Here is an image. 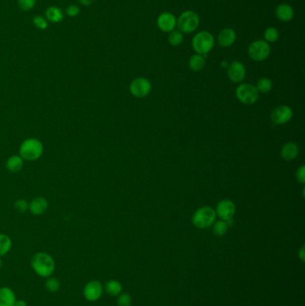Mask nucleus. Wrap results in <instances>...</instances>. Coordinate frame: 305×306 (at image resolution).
Returning <instances> with one entry per match:
<instances>
[{"instance_id":"17","label":"nucleus","mask_w":305,"mask_h":306,"mask_svg":"<svg viewBox=\"0 0 305 306\" xmlns=\"http://www.w3.org/2000/svg\"><path fill=\"white\" fill-rule=\"evenodd\" d=\"M16 295L12 288L8 287L0 288V306H14Z\"/></svg>"},{"instance_id":"8","label":"nucleus","mask_w":305,"mask_h":306,"mask_svg":"<svg viewBox=\"0 0 305 306\" xmlns=\"http://www.w3.org/2000/svg\"><path fill=\"white\" fill-rule=\"evenodd\" d=\"M151 89L152 86L151 81H149L147 78L144 77H138L132 80L129 86L131 94L138 99L147 97L151 93Z\"/></svg>"},{"instance_id":"25","label":"nucleus","mask_w":305,"mask_h":306,"mask_svg":"<svg viewBox=\"0 0 305 306\" xmlns=\"http://www.w3.org/2000/svg\"><path fill=\"white\" fill-rule=\"evenodd\" d=\"M273 84L270 79L268 78L263 77L259 79L256 88L258 92L261 93H268L272 90Z\"/></svg>"},{"instance_id":"33","label":"nucleus","mask_w":305,"mask_h":306,"mask_svg":"<svg viewBox=\"0 0 305 306\" xmlns=\"http://www.w3.org/2000/svg\"><path fill=\"white\" fill-rule=\"evenodd\" d=\"M80 13H81V9L78 5H69L66 9V15L72 18L77 17L78 15H80Z\"/></svg>"},{"instance_id":"34","label":"nucleus","mask_w":305,"mask_h":306,"mask_svg":"<svg viewBox=\"0 0 305 306\" xmlns=\"http://www.w3.org/2000/svg\"><path fill=\"white\" fill-rule=\"evenodd\" d=\"M296 179L299 183L304 184L305 182V166H300V169L296 172Z\"/></svg>"},{"instance_id":"26","label":"nucleus","mask_w":305,"mask_h":306,"mask_svg":"<svg viewBox=\"0 0 305 306\" xmlns=\"http://www.w3.org/2000/svg\"><path fill=\"white\" fill-rule=\"evenodd\" d=\"M212 226H213L214 235L217 236H224L228 233V228H229L228 222L224 220L214 222Z\"/></svg>"},{"instance_id":"32","label":"nucleus","mask_w":305,"mask_h":306,"mask_svg":"<svg viewBox=\"0 0 305 306\" xmlns=\"http://www.w3.org/2000/svg\"><path fill=\"white\" fill-rule=\"evenodd\" d=\"M14 207L19 213H25L27 210H29V202L25 199H18L15 201Z\"/></svg>"},{"instance_id":"14","label":"nucleus","mask_w":305,"mask_h":306,"mask_svg":"<svg viewBox=\"0 0 305 306\" xmlns=\"http://www.w3.org/2000/svg\"><path fill=\"white\" fill-rule=\"evenodd\" d=\"M48 209V200L42 196H37L29 203L30 212L35 216H41L44 214Z\"/></svg>"},{"instance_id":"31","label":"nucleus","mask_w":305,"mask_h":306,"mask_svg":"<svg viewBox=\"0 0 305 306\" xmlns=\"http://www.w3.org/2000/svg\"><path fill=\"white\" fill-rule=\"evenodd\" d=\"M132 298L128 293H121L117 300L118 306H132Z\"/></svg>"},{"instance_id":"39","label":"nucleus","mask_w":305,"mask_h":306,"mask_svg":"<svg viewBox=\"0 0 305 306\" xmlns=\"http://www.w3.org/2000/svg\"><path fill=\"white\" fill-rule=\"evenodd\" d=\"M2 265H3V262H2V260L0 258V269L2 268Z\"/></svg>"},{"instance_id":"12","label":"nucleus","mask_w":305,"mask_h":306,"mask_svg":"<svg viewBox=\"0 0 305 306\" xmlns=\"http://www.w3.org/2000/svg\"><path fill=\"white\" fill-rule=\"evenodd\" d=\"M228 78L234 84H240L246 76V68L239 61H234L228 66Z\"/></svg>"},{"instance_id":"10","label":"nucleus","mask_w":305,"mask_h":306,"mask_svg":"<svg viewBox=\"0 0 305 306\" xmlns=\"http://www.w3.org/2000/svg\"><path fill=\"white\" fill-rule=\"evenodd\" d=\"M293 118V110L287 105H280L273 109L270 119L274 125L281 126L290 121Z\"/></svg>"},{"instance_id":"13","label":"nucleus","mask_w":305,"mask_h":306,"mask_svg":"<svg viewBox=\"0 0 305 306\" xmlns=\"http://www.w3.org/2000/svg\"><path fill=\"white\" fill-rule=\"evenodd\" d=\"M157 24L162 32L171 33L177 27V18L173 14L165 12L158 16Z\"/></svg>"},{"instance_id":"6","label":"nucleus","mask_w":305,"mask_h":306,"mask_svg":"<svg viewBox=\"0 0 305 306\" xmlns=\"http://www.w3.org/2000/svg\"><path fill=\"white\" fill-rule=\"evenodd\" d=\"M235 95L241 103L244 105H253L259 99L260 93L254 85L251 84H241L236 88Z\"/></svg>"},{"instance_id":"16","label":"nucleus","mask_w":305,"mask_h":306,"mask_svg":"<svg viewBox=\"0 0 305 306\" xmlns=\"http://www.w3.org/2000/svg\"><path fill=\"white\" fill-rule=\"evenodd\" d=\"M44 17L47 19V21L48 22L59 23V22H62L63 20H64L65 13L59 7L51 6V7H48L45 10Z\"/></svg>"},{"instance_id":"36","label":"nucleus","mask_w":305,"mask_h":306,"mask_svg":"<svg viewBox=\"0 0 305 306\" xmlns=\"http://www.w3.org/2000/svg\"><path fill=\"white\" fill-rule=\"evenodd\" d=\"M14 306H28V303L23 299H16Z\"/></svg>"},{"instance_id":"18","label":"nucleus","mask_w":305,"mask_h":306,"mask_svg":"<svg viewBox=\"0 0 305 306\" xmlns=\"http://www.w3.org/2000/svg\"><path fill=\"white\" fill-rule=\"evenodd\" d=\"M281 157L287 161H292L294 160L298 154H299V148L297 144H294L293 142H289L287 144L283 145L281 148Z\"/></svg>"},{"instance_id":"28","label":"nucleus","mask_w":305,"mask_h":306,"mask_svg":"<svg viewBox=\"0 0 305 306\" xmlns=\"http://www.w3.org/2000/svg\"><path fill=\"white\" fill-rule=\"evenodd\" d=\"M184 41V34H182L179 31H175L171 32L169 36V41L172 46H179L182 44Z\"/></svg>"},{"instance_id":"11","label":"nucleus","mask_w":305,"mask_h":306,"mask_svg":"<svg viewBox=\"0 0 305 306\" xmlns=\"http://www.w3.org/2000/svg\"><path fill=\"white\" fill-rule=\"evenodd\" d=\"M235 204L231 200L225 199L217 203L216 208V214L220 218L221 220L228 221L234 217L235 213Z\"/></svg>"},{"instance_id":"27","label":"nucleus","mask_w":305,"mask_h":306,"mask_svg":"<svg viewBox=\"0 0 305 306\" xmlns=\"http://www.w3.org/2000/svg\"><path fill=\"white\" fill-rule=\"evenodd\" d=\"M264 38L267 42H275L280 38V32L275 27H268L265 30Z\"/></svg>"},{"instance_id":"5","label":"nucleus","mask_w":305,"mask_h":306,"mask_svg":"<svg viewBox=\"0 0 305 306\" xmlns=\"http://www.w3.org/2000/svg\"><path fill=\"white\" fill-rule=\"evenodd\" d=\"M177 25L182 34H190L200 25V17L195 12H184L177 19Z\"/></svg>"},{"instance_id":"38","label":"nucleus","mask_w":305,"mask_h":306,"mask_svg":"<svg viewBox=\"0 0 305 306\" xmlns=\"http://www.w3.org/2000/svg\"><path fill=\"white\" fill-rule=\"evenodd\" d=\"M221 66H222V67L226 68V67H228V62H226V61H223L222 64H221Z\"/></svg>"},{"instance_id":"20","label":"nucleus","mask_w":305,"mask_h":306,"mask_svg":"<svg viewBox=\"0 0 305 306\" xmlns=\"http://www.w3.org/2000/svg\"><path fill=\"white\" fill-rule=\"evenodd\" d=\"M24 165V160L20 155H13L8 158L6 162L7 170L11 173H17L21 171Z\"/></svg>"},{"instance_id":"9","label":"nucleus","mask_w":305,"mask_h":306,"mask_svg":"<svg viewBox=\"0 0 305 306\" xmlns=\"http://www.w3.org/2000/svg\"><path fill=\"white\" fill-rule=\"evenodd\" d=\"M103 285L100 281L92 280L85 284L82 295L88 302H97L103 295Z\"/></svg>"},{"instance_id":"19","label":"nucleus","mask_w":305,"mask_h":306,"mask_svg":"<svg viewBox=\"0 0 305 306\" xmlns=\"http://www.w3.org/2000/svg\"><path fill=\"white\" fill-rule=\"evenodd\" d=\"M276 15L281 22H289L294 18V8L288 4H280L276 9Z\"/></svg>"},{"instance_id":"4","label":"nucleus","mask_w":305,"mask_h":306,"mask_svg":"<svg viewBox=\"0 0 305 306\" xmlns=\"http://www.w3.org/2000/svg\"><path fill=\"white\" fill-rule=\"evenodd\" d=\"M214 45L213 35L206 31L200 32L192 39V48L200 55H207L214 48Z\"/></svg>"},{"instance_id":"29","label":"nucleus","mask_w":305,"mask_h":306,"mask_svg":"<svg viewBox=\"0 0 305 306\" xmlns=\"http://www.w3.org/2000/svg\"><path fill=\"white\" fill-rule=\"evenodd\" d=\"M37 0H17L18 7L22 11H32L35 8Z\"/></svg>"},{"instance_id":"22","label":"nucleus","mask_w":305,"mask_h":306,"mask_svg":"<svg viewBox=\"0 0 305 306\" xmlns=\"http://www.w3.org/2000/svg\"><path fill=\"white\" fill-rule=\"evenodd\" d=\"M205 59L202 55L200 54H195L191 55V59L189 60V67L191 68L193 72H200L205 67Z\"/></svg>"},{"instance_id":"23","label":"nucleus","mask_w":305,"mask_h":306,"mask_svg":"<svg viewBox=\"0 0 305 306\" xmlns=\"http://www.w3.org/2000/svg\"><path fill=\"white\" fill-rule=\"evenodd\" d=\"M12 239L10 236L0 233V258L8 255L12 248Z\"/></svg>"},{"instance_id":"7","label":"nucleus","mask_w":305,"mask_h":306,"mask_svg":"<svg viewBox=\"0 0 305 306\" xmlns=\"http://www.w3.org/2000/svg\"><path fill=\"white\" fill-rule=\"evenodd\" d=\"M248 55L256 62L264 61L270 55V46L268 42L262 40L254 41L248 48Z\"/></svg>"},{"instance_id":"30","label":"nucleus","mask_w":305,"mask_h":306,"mask_svg":"<svg viewBox=\"0 0 305 306\" xmlns=\"http://www.w3.org/2000/svg\"><path fill=\"white\" fill-rule=\"evenodd\" d=\"M33 25L41 31H44L48 27V22L47 21V19L42 15L34 16L33 19Z\"/></svg>"},{"instance_id":"3","label":"nucleus","mask_w":305,"mask_h":306,"mask_svg":"<svg viewBox=\"0 0 305 306\" xmlns=\"http://www.w3.org/2000/svg\"><path fill=\"white\" fill-rule=\"evenodd\" d=\"M217 218V214L214 209L210 206H203L199 208L195 211L191 222L195 227L200 229H205L213 225Z\"/></svg>"},{"instance_id":"37","label":"nucleus","mask_w":305,"mask_h":306,"mask_svg":"<svg viewBox=\"0 0 305 306\" xmlns=\"http://www.w3.org/2000/svg\"><path fill=\"white\" fill-rule=\"evenodd\" d=\"M299 257H300V259H301V262H304V246H302V247L301 248L300 252H299Z\"/></svg>"},{"instance_id":"2","label":"nucleus","mask_w":305,"mask_h":306,"mask_svg":"<svg viewBox=\"0 0 305 306\" xmlns=\"http://www.w3.org/2000/svg\"><path fill=\"white\" fill-rule=\"evenodd\" d=\"M44 152V146L37 138H28L22 142L19 148V155L23 160L35 161L40 159Z\"/></svg>"},{"instance_id":"21","label":"nucleus","mask_w":305,"mask_h":306,"mask_svg":"<svg viewBox=\"0 0 305 306\" xmlns=\"http://www.w3.org/2000/svg\"><path fill=\"white\" fill-rule=\"evenodd\" d=\"M104 291L110 296H118L123 291V286L119 281L109 280L104 285Z\"/></svg>"},{"instance_id":"15","label":"nucleus","mask_w":305,"mask_h":306,"mask_svg":"<svg viewBox=\"0 0 305 306\" xmlns=\"http://www.w3.org/2000/svg\"><path fill=\"white\" fill-rule=\"evenodd\" d=\"M217 41L221 47L228 48L235 43L236 41V34L234 30L226 28V29L222 30L218 34Z\"/></svg>"},{"instance_id":"1","label":"nucleus","mask_w":305,"mask_h":306,"mask_svg":"<svg viewBox=\"0 0 305 306\" xmlns=\"http://www.w3.org/2000/svg\"><path fill=\"white\" fill-rule=\"evenodd\" d=\"M31 266L39 277L47 279L56 269V262L51 255L45 252H38L31 259Z\"/></svg>"},{"instance_id":"35","label":"nucleus","mask_w":305,"mask_h":306,"mask_svg":"<svg viewBox=\"0 0 305 306\" xmlns=\"http://www.w3.org/2000/svg\"><path fill=\"white\" fill-rule=\"evenodd\" d=\"M78 2L82 7H90L93 3V0H78Z\"/></svg>"},{"instance_id":"24","label":"nucleus","mask_w":305,"mask_h":306,"mask_svg":"<svg viewBox=\"0 0 305 306\" xmlns=\"http://www.w3.org/2000/svg\"><path fill=\"white\" fill-rule=\"evenodd\" d=\"M44 286L46 290L49 293H57L61 288V283L58 277L50 276L46 279Z\"/></svg>"}]
</instances>
